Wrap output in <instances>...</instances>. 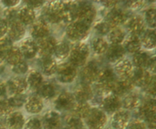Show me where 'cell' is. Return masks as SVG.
I'll return each mask as SVG.
<instances>
[{
    "label": "cell",
    "mask_w": 156,
    "mask_h": 129,
    "mask_svg": "<svg viewBox=\"0 0 156 129\" xmlns=\"http://www.w3.org/2000/svg\"><path fill=\"white\" fill-rule=\"evenodd\" d=\"M64 7L65 1H51L43 11V20L47 24H58L64 22Z\"/></svg>",
    "instance_id": "cell-1"
},
{
    "label": "cell",
    "mask_w": 156,
    "mask_h": 129,
    "mask_svg": "<svg viewBox=\"0 0 156 129\" xmlns=\"http://www.w3.org/2000/svg\"><path fill=\"white\" fill-rule=\"evenodd\" d=\"M90 56V47L84 42H76L71 47L69 62L77 68H82L88 62Z\"/></svg>",
    "instance_id": "cell-2"
},
{
    "label": "cell",
    "mask_w": 156,
    "mask_h": 129,
    "mask_svg": "<svg viewBox=\"0 0 156 129\" xmlns=\"http://www.w3.org/2000/svg\"><path fill=\"white\" fill-rule=\"evenodd\" d=\"M91 27L85 23L76 20L68 24V25L66 26L65 30L66 36L67 39L71 42H82V40L86 39L89 34Z\"/></svg>",
    "instance_id": "cell-3"
},
{
    "label": "cell",
    "mask_w": 156,
    "mask_h": 129,
    "mask_svg": "<svg viewBox=\"0 0 156 129\" xmlns=\"http://www.w3.org/2000/svg\"><path fill=\"white\" fill-rule=\"evenodd\" d=\"M83 120L88 129H103L108 121V116L99 107H91Z\"/></svg>",
    "instance_id": "cell-4"
},
{
    "label": "cell",
    "mask_w": 156,
    "mask_h": 129,
    "mask_svg": "<svg viewBox=\"0 0 156 129\" xmlns=\"http://www.w3.org/2000/svg\"><path fill=\"white\" fill-rule=\"evenodd\" d=\"M97 15L95 6L89 2H78L76 20L91 27Z\"/></svg>",
    "instance_id": "cell-5"
},
{
    "label": "cell",
    "mask_w": 156,
    "mask_h": 129,
    "mask_svg": "<svg viewBox=\"0 0 156 129\" xmlns=\"http://www.w3.org/2000/svg\"><path fill=\"white\" fill-rule=\"evenodd\" d=\"M78 74H79L78 68L72 65L69 62H67L58 65L56 75L58 81L62 83L68 84L73 83L76 80Z\"/></svg>",
    "instance_id": "cell-6"
},
{
    "label": "cell",
    "mask_w": 156,
    "mask_h": 129,
    "mask_svg": "<svg viewBox=\"0 0 156 129\" xmlns=\"http://www.w3.org/2000/svg\"><path fill=\"white\" fill-rule=\"evenodd\" d=\"M99 70L100 67L96 61L91 60L87 62L79 71L81 83L90 85L95 83Z\"/></svg>",
    "instance_id": "cell-7"
},
{
    "label": "cell",
    "mask_w": 156,
    "mask_h": 129,
    "mask_svg": "<svg viewBox=\"0 0 156 129\" xmlns=\"http://www.w3.org/2000/svg\"><path fill=\"white\" fill-rule=\"evenodd\" d=\"M129 16L130 15H128L125 9L115 7L108 11L104 19L108 22L112 29L125 24Z\"/></svg>",
    "instance_id": "cell-8"
},
{
    "label": "cell",
    "mask_w": 156,
    "mask_h": 129,
    "mask_svg": "<svg viewBox=\"0 0 156 129\" xmlns=\"http://www.w3.org/2000/svg\"><path fill=\"white\" fill-rule=\"evenodd\" d=\"M99 106V108L106 114L113 115L114 112L122 109L121 98L111 93L101 99Z\"/></svg>",
    "instance_id": "cell-9"
},
{
    "label": "cell",
    "mask_w": 156,
    "mask_h": 129,
    "mask_svg": "<svg viewBox=\"0 0 156 129\" xmlns=\"http://www.w3.org/2000/svg\"><path fill=\"white\" fill-rule=\"evenodd\" d=\"M76 101L73 93L63 91L56 97L54 100V106L56 110L60 112H72Z\"/></svg>",
    "instance_id": "cell-10"
},
{
    "label": "cell",
    "mask_w": 156,
    "mask_h": 129,
    "mask_svg": "<svg viewBox=\"0 0 156 129\" xmlns=\"http://www.w3.org/2000/svg\"><path fill=\"white\" fill-rule=\"evenodd\" d=\"M126 29L130 35L140 36L146 30V24L141 15H133L125 23Z\"/></svg>",
    "instance_id": "cell-11"
},
{
    "label": "cell",
    "mask_w": 156,
    "mask_h": 129,
    "mask_svg": "<svg viewBox=\"0 0 156 129\" xmlns=\"http://www.w3.org/2000/svg\"><path fill=\"white\" fill-rule=\"evenodd\" d=\"M137 115L140 119L144 120L146 117L156 112V96L146 95L142 103L136 109Z\"/></svg>",
    "instance_id": "cell-12"
},
{
    "label": "cell",
    "mask_w": 156,
    "mask_h": 129,
    "mask_svg": "<svg viewBox=\"0 0 156 129\" xmlns=\"http://www.w3.org/2000/svg\"><path fill=\"white\" fill-rule=\"evenodd\" d=\"M56 42L57 41L56 38L51 35L37 41L38 47V55L40 57L41 59L53 57Z\"/></svg>",
    "instance_id": "cell-13"
},
{
    "label": "cell",
    "mask_w": 156,
    "mask_h": 129,
    "mask_svg": "<svg viewBox=\"0 0 156 129\" xmlns=\"http://www.w3.org/2000/svg\"><path fill=\"white\" fill-rule=\"evenodd\" d=\"M30 27V33L31 35V38H33L34 40H40L50 35L49 24H47L41 18L37 19Z\"/></svg>",
    "instance_id": "cell-14"
},
{
    "label": "cell",
    "mask_w": 156,
    "mask_h": 129,
    "mask_svg": "<svg viewBox=\"0 0 156 129\" xmlns=\"http://www.w3.org/2000/svg\"><path fill=\"white\" fill-rule=\"evenodd\" d=\"M43 129H62V118L59 113L56 111L50 110L46 112L43 117Z\"/></svg>",
    "instance_id": "cell-15"
},
{
    "label": "cell",
    "mask_w": 156,
    "mask_h": 129,
    "mask_svg": "<svg viewBox=\"0 0 156 129\" xmlns=\"http://www.w3.org/2000/svg\"><path fill=\"white\" fill-rule=\"evenodd\" d=\"M113 69L117 78L126 79L130 77L134 70V66L130 59L123 58L114 64Z\"/></svg>",
    "instance_id": "cell-16"
},
{
    "label": "cell",
    "mask_w": 156,
    "mask_h": 129,
    "mask_svg": "<svg viewBox=\"0 0 156 129\" xmlns=\"http://www.w3.org/2000/svg\"><path fill=\"white\" fill-rule=\"evenodd\" d=\"M77 103H88L94 99V92L92 85L80 83L73 93Z\"/></svg>",
    "instance_id": "cell-17"
},
{
    "label": "cell",
    "mask_w": 156,
    "mask_h": 129,
    "mask_svg": "<svg viewBox=\"0 0 156 129\" xmlns=\"http://www.w3.org/2000/svg\"><path fill=\"white\" fill-rule=\"evenodd\" d=\"M27 81L22 76H15L9 79L6 83V89L11 96L24 93L27 90Z\"/></svg>",
    "instance_id": "cell-18"
},
{
    "label": "cell",
    "mask_w": 156,
    "mask_h": 129,
    "mask_svg": "<svg viewBox=\"0 0 156 129\" xmlns=\"http://www.w3.org/2000/svg\"><path fill=\"white\" fill-rule=\"evenodd\" d=\"M8 24H9V28L6 36L13 42L23 39L27 31L25 26L20 22L18 19L14 20Z\"/></svg>",
    "instance_id": "cell-19"
},
{
    "label": "cell",
    "mask_w": 156,
    "mask_h": 129,
    "mask_svg": "<svg viewBox=\"0 0 156 129\" xmlns=\"http://www.w3.org/2000/svg\"><path fill=\"white\" fill-rule=\"evenodd\" d=\"M18 47L22 54L23 58L25 59L30 60V59H34L37 55H38V47L37 41L31 37H27L23 39Z\"/></svg>",
    "instance_id": "cell-20"
},
{
    "label": "cell",
    "mask_w": 156,
    "mask_h": 129,
    "mask_svg": "<svg viewBox=\"0 0 156 129\" xmlns=\"http://www.w3.org/2000/svg\"><path fill=\"white\" fill-rule=\"evenodd\" d=\"M130 112L126 109H120L112 115L111 126L113 129H126L130 121Z\"/></svg>",
    "instance_id": "cell-21"
},
{
    "label": "cell",
    "mask_w": 156,
    "mask_h": 129,
    "mask_svg": "<svg viewBox=\"0 0 156 129\" xmlns=\"http://www.w3.org/2000/svg\"><path fill=\"white\" fill-rule=\"evenodd\" d=\"M151 77H152V74L147 69L134 68L129 79L134 87L143 89L149 81Z\"/></svg>",
    "instance_id": "cell-22"
},
{
    "label": "cell",
    "mask_w": 156,
    "mask_h": 129,
    "mask_svg": "<svg viewBox=\"0 0 156 129\" xmlns=\"http://www.w3.org/2000/svg\"><path fill=\"white\" fill-rule=\"evenodd\" d=\"M24 106L27 113L31 114V115H37L42 112L44 109V100L39 95L34 93L27 97Z\"/></svg>",
    "instance_id": "cell-23"
},
{
    "label": "cell",
    "mask_w": 156,
    "mask_h": 129,
    "mask_svg": "<svg viewBox=\"0 0 156 129\" xmlns=\"http://www.w3.org/2000/svg\"><path fill=\"white\" fill-rule=\"evenodd\" d=\"M142 100L143 98L140 93L133 90L131 91L121 98L122 109H126L129 112L136 110L141 104Z\"/></svg>",
    "instance_id": "cell-24"
},
{
    "label": "cell",
    "mask_w": 156,
    "mask_h": 129,
    "mask_svg": "<svg viewBox=\"0 0 156 129\" xmlns=\"http://www.w3.org/2000/svg\"><path fill=\"white\" fill-rule=\"evenodd\" d=\"M133 83L131 82L129 78H117L116 80V81L114 82V85H113L111 93L117 95V97L122 98V97L126 96L127 93H130L131 91H133Z\"/></svg>",
    "instance_id": "cell-25"
},
{
    "label": "cell",
    "mask_w": 156,
    "mask_h": 129,
    "mask_svg": "<svg viewBox=\"0 0 156 129\" xmlns=\"http://www.w3.org/2000/svg\"><path fill=\"white\" fill-rule=\"evenodd\" d=\"M7 129H23L25 123L24 115L19 111H13L5 117Z\"/></svg>",
    "instance_id": "cell-26"
},
{
    "label": "cell",
    "mask_w": 156,
    "mask_h": 129,
    "mask_svg": "<svg viewBox=\"0 0 156 129\" xmlns=\"http://www.w3.org/2000/svg\"><path fill=\"white\" fill-rule=\"evenodd\" d=\"M126 51L123 45H109L108 50L105 53V59L109 63L115 64L120 59H123L126 55Z\"/></svg>",
    "instance_id": "cell-27"
},
{
    "label": "cell",
    "mask_w": 156,
    "mask_h": 129,
    "mask_svg": "<svg viewBox=\"0 0 156 129\" xmlns=\"http://www.w3.org/2000/svg\"><path fill=\"white\" fill-rule=\"evenodd\" d=\"M18 20L24 26H30L37 20L35 10L24 5L18 9Z\"/></svg>",
    "instance_id": "cell-28"
},
{
    "label": "cell",
    "mask_w": 156,
    "mask_h": 129,
    "mask_svg": "<svg viewBox=\"0 0 156 129\" xmlns=\"http://www.w3.org/2000/svg\"><path fill=\"white\" fill-rule=\"evenodd\" d=\"M126 37L124 29L120 27H114L107 35V41L109 45H121Z\"/></svg>",
    "instance_id": "cell-29"
},
{
    "label": "cell",
    "mask_w": 156,
    "mask_h": 129,
    "mask_svg": "<svg viewBox=\"0 0 156 129\" xmlns=\"http://www.w3.org/2000/svg\"><path fill=\"white\" fill-rule=\"evenodd\" d=\"M122 45H123L126 53L132 55L140 51L142 49V44L140 36H135V35L129 34L128 36H126V39L123 41Z\"/></svg>",
    "instance_id": "cell-30"
},
{
    "label": "cell",
    "mask_w": 156,
    "mask_h": 129,
    "mask_svg": "<svg viewBox=\"0 0 156 129\" xmlns=\"http://www.w3.org/2000/svg\"><path fill=\"white\" fill-rule=\"evenodd\" d=\"M57 93V89L54 83L50 81H44L37 90V94L43 100H50L54 98Z\"/></svg>",
    "instance_id": "cell-31"
},
{
    "label": "cell",
    "mask_w": 156,
    "mask_h": 129,
    "mask_svg": "<svg viewBox=\"0 0 156 129\" xmlns=\"http://www.w3.org/2000/svg\"><path fill=\"white\" fill-rule=\"evenodd\" d=\"M142 47L152 50L156 48V31L154 29H146L140 36Z\"/></svg>",
    "instance_id": "cell-32"
},
{
    "label": "cell",
    "mask_w": 156,
    "mask_h": 129,
    "mask_svg": "<svg viewBox=\"0 0 156 129\" xmlns=\"http://www.w3.org/2000/svg\"><path fill=\"white\" fill-rule=\"evenodd\" d=\"M25 79L28 88L36 91L44 82V75L37 70H31L29 71Z\"/></svg>",
    "instance_id": "cell-33"
},
{
    "label": "cell",
    "mask_w": 156,
    "mask_h": 129,
    "mask_svg": "<svg viewBox=\"0 0 156 129\" xmlns=\"http://www.w3.org/2000/svg\"><path fill=\"white\" fill-rule=\"evenodd\" d=\"M58 68L57 62L53 57L45 58L41 59V72L43 75L50 77L56 74Z\"/></svg>",
    "instance_id": "cell-34"
},
{
    "label": "cell",
    "mask_w": 156,
    "mask_h": 129,
    "mask_svg": "<svg viewBox=\"0 0 156 129\" xmlns=\"http://www.w3.org/2000/svg\"><path fill=\"white\" fill-rule=\"evenodd\" d=\"M71 47L69 42L66 40L59 41L56 42L53 55L59 60H65L69 56Z\"/></svg>",
    "instance_id": "cell-35"
},
{
    "label": "cell",
    "mask_w": 156,
    "mask_h": 129,
    "mask_svg": "<svg viewBox=\"0 0 156 129\" xmlns=\"http://www.w3.org/2000/svg\"><path fill=\"white\" fill-rule=\"evenodd\" d=\"M109 43L107 39L102 36H95L92 39L91 42V49L93 53L97 56L105 55L108 50Z\"/></svg>",
    "instance_id": "cell-36"
},
{
    "label": "cell",
    "mask_w": 156,
    "mask_h": 129,
    "mask_svg": "<svg viewBox=\"0 0 156 129\" xmlns=\"http://www.w3.org/2000/svg\"><path fill=\"white\" fill-rule=\"evenodd\" d=\"M150 58V56L148 54V53L141 49L140 51L137 52L136 53L133 55V58L131 61H132L134 68L147 69L148 64H149Z\"/></svg>",
    "instance_id": "cell-37"
},
{
    "label": "cell",
    "mask_w": 156,
    "mask_h": 129,
    "mask_svg": "<svg viewBox=\"0 0 156 129\" xmlns=\"http://www.w3.org/2000/svg\"><path fill=\"white\" fill-rule=\"evenodd\" d=\"M62 124L65 125V129H79L84 127L82 118L72 112L62 118Z\"/></svg>",
    "instance_id": "cell-38"
},
{
    "label": "cell",
    "mask_w": 156,
    "mask_h": 129,
    "mask_svg": "<svg viewBox=\"0 0 156 129\" xmlns=\"http://www.w3.org/2000/svg\"><path fill=\"white\" fill-rule=\"evenodd\" d=\"M22 60H24V58H23L22 54L20 51L19 47L15 46H13L9 50V52L6 54L5 58V62L12 67L16 64L19 63Z\"/></svg>",
    "instance_id": "cell-39"
},
{
    "label": "cell",
    "mask_w": 156,
    "mask_h": 129,
    "mask_svg": "<svg viewBox=\"0 0 156 129\" xmlns=\"http://www.w3.org/2000/svg\"><path fill=\"white\" fill-rule=\"evenodd\" d=\"M93 29H94V32L97 33L98 36L103 37L104 36H107L110 30H111V27L105 19H102L94 22V24L93 25Z\"/></svg>",
    "instance_id": "cell-40"
},
{
    "label": "cell",
    "mask_w": 156,
    "mask_h": 129,
    "mask_svg": "<svg viewBox=\"0 0 156 129\" xmlns=\"http://www.w3.org/2000/svg\"><path fill=\"white\" fill-rule=\"evenodd\" d=\"M145 23L149 29L156 28V8H149L146 9L144 13Z\"/></svg>",
    "instance_id": "cell-41"
},
{
    "label": "cell",
    "mask_w": 156,
    "mask_h": 129,
    "mask_svg": "<svg viewBox=\"0 0 156 129\" xmlns=\"http://www.w3.org/2000/svg\"><path fill=\"white\" fill-rule=\"evenodd\" d=\"M91 106L88 103H77L76 102V105H75L74 108L72 110V112L79 116L82 119H83L88 112H89Z\"/></svg>",
    "instance_id": "cell-42"
},
{
    "label": "cell",
    "mask_w": 156,
    "mask_h": 129,
    "mask_svg": "<svg viewBox=\"0 0 156 129\" xmlns=\"http://www.w3.org/2000/svg\"><path fill=\"white\" fill-rule=\"evenodd\" d=\"M27 99V96L25 93H22L11 96L9 98H8V100L11 106L13 109H15V108H21L24 106Z\"/></svg>",
    "instance_id": "cell-43"
},
{
    "label": "cell",
    "mask_w": 156,
    "mask_h": 129,
    "mask_svg": "<svg viewBox=\"0 0 156 129\" xmlns=\"http://www.w3.org/2000/svg\"><path fill=\"white\" fill-rule=\"evenodd\" d=\"M12 71L17 76H22L29 71V65L25 60H22L19 63L12 67Z\"/></svg>",
    "instance_id": "cell-44"
},
{
    "label": "cell",
    "mask_w": 156,
    "mask_h": 129,
    "mask_svg": "<svg viewBox=\"0 0 156 129\" xmlns=\"http://www.w3.org/2000/svg\"><path fill=\"white\" fill-rule=\"evenodd\" d=\"M23 129H42V121L37 117H30L25 121Z\"/></svg>",
    "instance_id": "cell-45"
},
{
    "label": "cell",
    "mask_w": 156,
    "mask_h": 129,
    "mask_svg": "<svg viewBox=\"0 0 156 129\" xmlns=\"http://www.w3.org/2000/svg\"><path fill=\"white\" fill-rule=\"evenodd\" d=\"M13 111L14 109L9 104L8 99L0 97V117H6Z\"/></svg>",
    "instance_id": "cell-46"
},
{
    "label": "cell",
    "mask_w": 156,
    "mask_h": 129,
    "mask_svg": "<svg viewBox=\"0 0 156 129\" xmlns=\"http://www.w3.org/2000/svg\"><path fill=\"white\" fill-rule=\"evenodd\" d=\"M146 95L156 96V75H152L147 84L143 88Z\"/></svg>",
    "instance_id": "cell-47"
},
{
    "label": "cell",
    "mask_w": 156,
    "mask_h": 129,
    "mask_svg": "<svg viewBox=\"0 0 156 129\" xmlns=\"http://www.w3.org/2000/svg\"><path fill=\"white\" fill-rule=\"evenodd\" d=\"M125 10L128 9L129 11H138L144 7L146 1H126L124 2Z\"/></svg>",
    "instance_id": "cell-48"
},
{
    "label": "cell",
    "mask_w": 156,
    "mask_h": 129,
    "mask_svg": "<svg viewBox=\"0 0 156 129\" xmlns=\"http://www.w3.org/2000/svg\"><path fill=\"white\" fill-rule=\"evenodd\" d=\"M126 129H147L144 121L140 118H134L130 120Z\"/></svg>",
    "instance_id": "cell-49"
},
{
    "label": "cell",
    "mask_w": 156,
    "mask_h": 129,
    "mask_svg": "<svg viewBox=\"0 0 156 129\" xmlns=\"http://www.w3.org/2000/svg\"><path fill=\"white\" fill-rule=\"evenodd\" d=\"M4 19H5L8 23L18 19V9H16L15 8H6L4 11Z\"/></svg>",
    "instance_id": "cell-50"
},
{
    "label": "cell",
    "mask_w": 156,
    "mask_h": 129,
    "mask_svg": "<svg viewBox=\"0 0 156 129\" xmlns=\"http://www.w3.org/2000/svg\"><path fill=\"white\" fill-rule=\"evenodd\" d=\"M143 121H144L147 128L156 129V112L146 117Z\"/></svg>",
    "instance_id": "cell-51"
},
{
    "label": "cell",
    "mask_w": 156,
    "mask_h": 129,
    "mask_svg": "<svg viewBox=\"0 0 156 129\" xmlns=\"http://www.w3.org/2000/svg\"><path fill=\"white\" fill-rule=\"evenodd\" d=\"M8 28H9V24L5 19L0 18V39L7 35Z\"/></svg>",
    "instance_id": "cell-52"
},
{
    "label": "cell",
    "mask_w": 156,
    "mask_h": 129,
    "mask_svg": "<svg viewBox=\"0 0 156 129\" xmlns=\"http://www.w3.org/2000/svg\"><path fill=\"white\" fill-rule=\"evenodd\" d=\"M45 2V1H37V0H36V1H34V0L24 1V3H26L25 5H27V7H30V8L34 9V10H36L37 8H40L41 7H42Z\"/></svg>",
    "instance_id": "cell-53"
},
{
    "label": "cell",
    "mask_w": 156,
    "mask_h": 129,
    "mask_svg": "<svg viewBox=\"0 0 156 129\" xmlns=\"http://www.w3.org/2000/svg\"><path fill=\"white\" fill-rule=\"evenodd\" d=\"M21 1L19 0H2L1 1V3L4 6H5L6 8H15L19 5Z\"/></svg>",
    "instance_id": "cell-54"
},
{
    "label": "cell",
    "mask_w": 156,
    "mask_h": 129,
    "mask_svg": "<svg viewBox=\"0 0 156 129\" xmlns=\"http://www.w3.org/2000/svg\"><path fill=\"white\" fill-rule=\"evenodd\" d=\"M147 70L150 73L152 72L156 74V56H154L150 58L149 64H148Z\"/></svg>",
    "instance_id": "cell-55"
},
{
    "label": "cell",
    "mask_w": 156,
    "mask_h": 129,
    "mask_svg": "<svg viewBox=\"0 0 156 129\" xmlns=\"http://www.w3.org/2000/svg\"><path fill=\"white\" fill-rule=\"evenodd\" d=\"M119 2H120L118 1H100V3L101 4V5H103L108 10H110V9L117 7V3Z\"/></svg>",
    "instance_id": "cell-56"
},
{
    "label": "cell",
    "mask_w": 156,
    "mask_h": 129,
    "mask_svg": "<svg viewBox=\"0 0 156 129\" xmlns=\"http://www.w3.org/2000/svg\"><path fill=\"white\" fill-rule=\"evenodd\" d=\"M6 83L3 81L2 79H0V97H2L6 93Z\"/></svg>",
    "instance_id": "cell-57"
},
{
    "label": "cell",
    "mask_w": 156,
    "mask_h": 129,
    "mask_svg": "<svg viewBox=\"0 0 156 129\" xmlns=\"http://www.w3.org/2000/svg\"><path fill=\"white\" fill-rule=\"evenodd\" d=\"M0 129H7L5 120L0 118Z\"/></svg>",
    "instance_id": "cell-58"
},
{
    "label": "cell",
    "mask_w": 156,
    "mask_h": 129,
    "mask_svg": "<svg viewBox=\"0 0 156 129\" xmlns=\"http://www.w3.org/2000/svg\"><path fill=\"white\" fill-rule=\"evenodd\" d=\"M2 15V8H1V6H0V15Z\"/></svg>",
    "instance_id": "cell-59"
},
{
    "label": "cell",
    "mask_w": 156,
    "mask_h": 129,
    "mask_svg": "<svg viewBox=\"0 0 156 129\" xmlns=\"http://www.w3.org/2000/svg\"><path fill=\"white\" fill-rule=\"evenodd\" d=\"M103 129H113V128H111V127H105V128Z\"/></svg>",
    "instance_id": "cell-60"
},
{
    "label": "cell",
    "mask_w": 156,
    "mask_h": 129,
    "mask_svg": "<svg viewBox=\"0 0 156 129\" xmlns=\"http://www.w3.org/2000/svg\"><path fill=\"white\" fill-rule=\"evenodd\" d=\"M79 129H85V127H82V128H79Z\"/></svg>",
    "instance_id": "cell-61"
},
{
    "label": "cell",
    "mask_w": 156,
    "mask_h": 129,
    "mask_svg": "<svg viewBox=\"0 0 156 129\" xmlns=\"http://www.w3.org/2000/svg\"></svg>",
    "instance_id": "cell-62"
},
{
    "label": "cell",
    "mask_w": 156,
    "mask_h": 129,
    "mask_svg": "<svg viewBox=\"0 0 156 129\" xmlns=\"http://www.w3.org/2000/svg\"><path fill=\"white\" fill-rule=\"evenodd\" d=\"M155 49H156V48H155Z\"/></svg>",
    "instance_id": "cell-63"
}]
</instances>
